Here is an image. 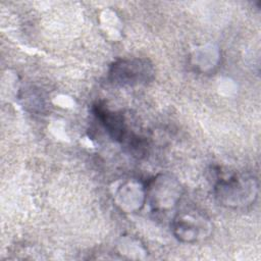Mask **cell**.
I'll list each match as a JSON object with an SVG mask.
<instances>
[{"mask_svg":"<svg viewBox=\"0 0 261 261\" xmlns=\"http://www.w3.org/2000/svg\"><path fill=\"white\" fill-rule=\"evenodd\" d=\"M258 185L254 177L247 175H231L221 178L215 187L216 197L227 206H246L257 197Z\"/></svg>","mask_w":261,"mask_h":261,"instance_id":"6da1fadb","label":"cell"},{"mask_svg":"<svg viewBox=\"0 0 261 261\" xmlns=\"http://www.w3.org/2000/svg\"><path fill=\"white\" fill-rule=\"evenodd\" d=\"M94 112L96 117L100 120L101 124L113 139L118 141L123 140L125 126L123 117L120 114L108 109L101 104H97L95 106Z\"/></svg>","mask_w":261,"mask_h":261,"instance_id":"277c9868","label":"cell"},{"mask_svg":"<svg viewBox=\"0 0 261 261\" xmlns=\"http://www.w3.org/2000/svg\"><path fill=\"white\" fill-rule=\"evenodd\" d=\"M154 75L153 65L143 58L115 61L109 69V79L119 86H136L148 83Z\"/></svg>","mask_w":261,"mask_h":261,"instance_id":"7a4b0ae2","label":"cell"},{"mask_svg":"<svg viewBox=\"0 0 261 261\" xmlns=\"http://www.w3.org/2000/svg\"><path fill=\"white\" fill-rule=\"evenodd\" d=\"M209 228L208 222L198 213H187L177 215L173 221L175 237L182 242H194L202 238Z\"/></svg>","mask_w":261,"mask_h":261,"instance_id":"3957f363","label":"cell"}]
</instances>
